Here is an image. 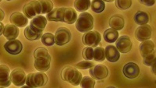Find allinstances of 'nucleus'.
Masks as SVG:
<instances>
[{
	"label": "nucleus",
	"mask_w": 156,
	"mask_h": 88,
	"mask_svg": "<svg viewBox=\"0 0 156 88\" xmlns=\"http://www.w3.org/2000/svg\"><path fill=\"white\" fill-rule=\"evenodd\" d=\"M61 77L63 80L66 81L73 86H78L80 85L83 75L75 67L67 65L64 67L61 71Z\"/></svg>",
	"instance_id": "1"
},
{
	"label": "nucleus",
	"mask_w": 156,
	"mask_h": 88,
	"mask_svg": "<svg viewBox=\"0 0 156 88\" xmlns=\"http://www.w3.org/2000/svg\"><path fill=\"white\" fill-rule=\"evenodd\" d=\"M94 27V18L89 12H82L76 20V28L81 33H86Z\"/></svg>",
	"instance_id": "2"
},
{
	"label": "nucleus",
	"mask_w": 156,
	"mask_h": 88,
	"mask_svg": "<svg viewBox=\"0 0 156 88\" xmlns=\"http://www.w3.org/2000/svg\"><path fill=\"white\" fill-rule=\"evenodd\" d=\"M48 82V76L44 72H32L27 75L26 85L29 87H42Z\"/></svg>",
	"instance_id": "3"
},
{
	"label": "nucleus",
	"mask_w": 156,
	"mask_h": 88,
	"mask_svg": "<svg viewBox=\"0 0 156 88\" xmlns=\"http://www.w3.org/2000/svg\"><path fill=\"white\" fill-rule=\"evenodd\" d=\"M23 13L28 19H33L34 16L41 14V4L38 0H34L25 4L23 7Z\"/></svg>",
	"instance_id": "4"
},
{
	"label": "nucleus",
	"mask_w": 156,
	"mask_h": 88,
	"mask_svg": "<svg viewBox=\"0 0 156 88\" xmlns=\"http://www.w3.org/2000/svg\"><path fill=\"white\" fill-rule=\"evenodd\" d=\"M101 40V36L98 31L96 30H90L86 33L82 37L83 44L87 46H90L92 48H95L100 44Z\"/></svg>",
	"instance_id": "5"
},
{
	"label": "nucleus",
	"mask_w": 156,
	"mask_h": 88,
	"mask_svg": "<svg viewBox=\"0 0 156 88\" xmlns=\"http://www.w3.org/2000/svg\"><path fill=\"white\" fill-rule=\"evenodd\" d=\"M70 30L66 27H59L56 30L55 33V44L58 46L65 45L71 40Z\"/></svg>",
	"instance_id": "6"
},
{
	"label": "nucleus",
	"mask_w": 156,
	"mask_h": 88,
	"mask_svg": "<svg viewBox=\"0 0 156 88\" xmlns=\"http://www.w3.org/2000/svg\"><path fill=\"white\" fill-rule=\"evenodd\" d=\"M89 73L90 76L94 78V79H98L101 80L108 76V69L106 65H102V64H98V65H94V66L89 69Z\"/></svg>",
	"instance_id": "7"
},
{
	"label": "nucleus",
	"mask_w": 156,
	"mask_h": 88,
	"mask_svg": "<svg viewBox=\"0 0 156 88\" xmlns=\"http://www.w3.org/2000/svg\"><path fill=\"white\" fill-rule=\"evenodd\" d=\"M115 47L119 52L127 53L131 51L133 48V42L131 39L127 35H122L117 38L115 41Z\"/></svg>",
	"instance_id": "8"
},
{
	"label": "nucleus",
	"mask_w": 156,
	"mask_h": 88,
	"mask_svg": "<svg viewBox=\"0 0 156 88\" xmlns=\"http://www.w3.org/2000/svg\"><path fill=\"white\" fill-rule=\"evenodd\" d=\"M151 35H152V28L147 23V24L140 25L135 30L136 39L140 42L151 39Z\"/></svg>",
	"instance_id": "9"
},
{
	"label": "nucleus",
	"mask_w": 156,
	"mask_h": 88,
	"mask_svg": "<svg viewBox=\"0 0 156 88\" xmlns=\"http://www.w3.org/2000/svg\"><path fill=\"white\" fill-rule=\"evenodd\" d=\"M140 67L134 62H127L122 68V73L128 79H135L140 75Z\"/></svg>",
	"instance_id": "10"
},
{
	"label": "nucleus",
	"mask_w": 156,
	"mask_h": 88,
	"mask_svg": "<svg viewBox=\"0 0 156 88\" xmlns=\"http://www.w3.org/2000/svg\"><path fill=\"white\" fill-rule=\"evenodd\" d=\"M27 75L22 69H15L10 72V79L15 86H23L26 83Z\"/></svg>",
	"instance_id": "11"
},
{
	"label": "nucleus",
	"mask_w": 156,
	"mask_h": 88,
	"mask_svg": "<svg viewBox=\"0 0 156 88\" xmlns=\"http://www.w3.org/2000/svg\"><path fill=\"white\" fill-rule=\"evenodd\" d=\"M47 25V19L44 16L37 15L31 19L30 22V27L37 33H42Z\"/></svg>",
	"instance_id": "12"
},
{
	"label": "nucleus",
	"mask_w": 156,
	"mask_h": 88,
	"mask_svg": "<svg viewBox=\"0 0 156 88\" xmlns=\"http://www.w3.org/2000/svg\"><path fill=\"white\" fill-rule=\"evenodd\" d=\"M51 57L49 54L45 56L34 58V66L39 72H46L49 69L51 65Z\"/></svg>",
	"instance_id": "13"
},
{
	"label": "nucleus",
	"mask_w": 156,
	"mask_h": 88,
	"mask_svg": "<svg viewBox=\"0 0 156 88\" xmlns=\"http://www.w3.org/2000/svg\"><path fill=\"white\" fill-rule=\"evenodd\" d=\"M4 48L10 55H18L23 50V44L20 40L13 39V40H8L4 44Z\"/></svg>",
	"instance_id": "14"
},
{
	"label": "nucleus",
	"mask_w": 156,
	"mask_h": 88,
	"mask_svg": "<svg viewBox=\"0 0 156 88\" xmlns=\"http://www.w3.org/2000/svg\"><path fill=\"white\" fill-rule=\"evenodd\" d=\"M11 83L10 69L6 65H0V86L7 87Z\"/></svg>",
	"instance_id": "15"
},
{
	"label": "nucleus",
	"mask_w": 156,
	"mask_h": 88,
	"mask_svg": "<svg viewBox=\"0 0 156 88\" xmlns=\"http://www.w3.org/2000/svg\"><path fill=\"white\" fill-rule=\"evenodd\" d=\"M9 21L18 27H25L28 23V18L26 17L22 12H15L10 15Z\"/></svg>",
	"instance_id": "16"
},
{
	"label": "nucleus",
	"mask_w": 156,
	"mask_h": 88,
	"mask_svg": "<svg viewBox=\"0 0 156 88\" xmlns=\"http://www.w3.org/2000/svg\"><path fill=\"white\" fill-rule=\"evenodd\" d=\"M105 58L110 62H116L120 58V52L116 47L112 44L107 45L105 48Z\"/></svg>",
	"instance_id": "17"
},
{
	"label": "nucleus",
	"mask_w": 156,
	"mask_h": 88,
	"mask_svg": "<svg viewBox=\"0 0 156 88\" xmlns=\"http://www.w3.org/2000/svg\"><path fill=\"white\" fill-rule=\"evenodd\" d=\"M110 27L116 30H121L125 26V19L122 15L115 14L111 16L108 20Z\"/></svg>",
	"instance_id": "18"
},
{
	"label": "nucleus",
	"mask_w": 156,
	"mask_h": 88,
	"mask_svg": "<svg viewBox=\"0 0 156 88\" xmlns=\"http://www.w3.org/2000/svg\"><path fill=\"white\" fill-rule=\"evenodd\" d=\"M65 8H55L46 15V19L49 21L63 22V13Z\"/></svg>",
	"instance_id": "19"
},
{
	"label": "nucleus",
	"mask_w": 156,
	"mask_h": 88,
	"mask_svg": "<svg viewBox=\"0 0 156 88\" xmlns=\"http://www.w3.org/2000/svg\"><path fill=\"white\" fill-rule=\"evenodd\" d=\"M19 27L16 26V25L10 23V24H6V26H5L3 35L5 36V38L8 39L9 40L16 39L18 37V35H19Z\"/></svg>",
	"instance_id": "20"
},
{
	"label": "nucleus",
	"mask_w": 156,
	"mask_h": 88,
	"mask_svg": "<svg viewBox=\"0 0 156 88\" xmlns=\"http://www.w3.org/2000/svg\"><path fill=\"white\" fill-rule=\"evenodd\" d=\"M139 48H140V55H142V57H144L154 51V44L152 40L149 39V40L141 41Z\"/></svg>",
	"instance_id": "21"
},
{
	"label": "nucleus",
	"mask_w": 156,
	"mask_h": 88,
	"mask_svg": "<svg viewBox=\"0 0 156 88\" xmlns=\"http://www.w3.org/2000/svg\"><path fill=\"white\" fill-rule=\"evenodd\" d=\"M77 19V13L73 8H65L63 13V22L67 24H73Z\"/></svg>",
	"instance_id": "22"
},
{
	"label": "nucleus",
	"mask_w": 156,
	"mask_h": 88,
	"mask_svg": "<svg viewBox=\"0 0 156 88\" xmlns=\"http://www.w3.org/2000/svg\"><path fill=\"white\" fill-rule=\"evenodd\" d=\"M133 19L136 24H147L150 20V16L148 13L144 11H137L133 16Z\"/></svg>",
	"instance_id": "23"
},
{
	"label": "nucleus",
	"mask_w": 156,
	"mask_h": 88,
	"mask_svg": "<svg viewBox=\"0 0 156 88\" xmlns=\"http://www.w3.org/2000/svg\"><path fill=\"white\" fill-rule=\"evenodd\" d=\"M103 37L106 42L114 43L119 37V32L118 30L112 28L106 29L103 33Z\"/></svg>",
	"instance_id": "24"
},
{
	"label": "nucleus",
	"mask_w": 156,
	"mask_h": 88,
	"mask_svg": "<svg viewBox=\"0 0 156 88\" xmlns=\"http://www.w3.org/2000/svg\"><path fill=\"white\" fill-rule=\"evenodd\" d=\"M23 33H24L25 37L29 40H37L38 39H40L42 36V33H37V32L34 31L30 27V26H27L26 28H25L24 31H23Z\"/></svg>",
	"instance_id": "25"
},
{
	"label": "nucleus",
	"mask_w": 156,
	"mask_h": 88,
	"mask_svg": "<svg viewBox=\"0 0 156 88\" xmlns=\"http://www.w3.org/2000/svg\"><path fill=\"white\" fill-rule=\"evenodd\" d=\"M75 9L78 12H86L90 7V0H75Z\"/></svg>",
	"instance_id": "26"
},
{
	"label": "nucleus",
	"mask_w": 156,
	"mask_h": 88,
	"mask_svg": "<svg viewBox=\"0 0 156 88\" xmlns=\"http://www.w3.org/2000/svg\"><path fill=\"white\" fill-rule=\"evenodd\" d=\"M90 9L96 13L102 12L105 9V3L103 0H93L90 2Z\"/></svg>",
	"instance_id": "27"
},
{
	"label": "nucleus",
	"mask_w": 156,
	"mask_h": 88,
	"mask_svg": "<svg viewBox=\"0 0 156 88\" xmlns=\"http://www.w3.org/2000/svg\"><path fill=\"white\" fill-rule=\"evenodd\" d=\"M93 59L96 62H103L105 59V51L102 47H95L93 53Z\"/></svg>",
	"instance_id": "28"
},
{
	"label": "nucleus",
	"mask_w": 156,
	"mask_h": 88,
	"mask_svg": "<svg viewBox=\"0 0 156 88\" xmlns=\"http://www.w3.org/2000/svg\"><path fill=\"white\" fill-rule=\"evenodd\" d=\"M41 7V14L48 13L53 9V2L51 0H38Z\"/></svg>",
	"instance_id": "29"
},
{
	"label": "nucleus",
	"mask_w": 156,
	"mask_h": 88,
	"mask_svg": "<svg viewBox=\"0 0 156 88\" xmlns=\"http://www.w3.org/2000/svg\"><path fill=\"white\" fill-rule=\"evenodd\" d=\"M96 84V81L94 78L90 77V76H83L82 77L81 81L80 83V86L83 88H92L94 87Z\"/></svg>",
	"instance_id": "30"
},
{
	"label": "nucleus",
	"mask_w": 156,
	"mask_h": 88,
	"mask_svg": "<svg viewBox=\"0 0 156 88\" xmlns=\"http://www.w3.org/2000/svg\"><path fill=\"white\" fill-rule=\"evenodd\" d=\"M41 42L46 46H52L55 44V35L51 33H45L41 37Z\"/></svg>",
	"instance_id": "31"
},
{
	"label": "nucleus",
	"mask_w": 156,
	"mask_h": 88,
	"mask_svg": "<svg viewBox=\"0 0 156 88\" xmlns=\"http://www.w3.org/2000/svg\"><path fill=\"white\" fill-rule=\"evenodd\" d=\"M115 6L121 10H126L132 6V0H115Z\"/></svg>",
	"instance_id": "32"
},
{
	"label": "nucleus",
	"mask_w": 156,
	"mask_h": 88,
	"mask_svg": "<svg viewBox=\"0 0 156 88\" xmlns=\"http://www.w3.org/2000/svg\"><path fill=\"white\" fill-rule=\"evenodd\" d=\"M93 53H94V48L92 47L87 46L83 48L82 51V55L85 60H92Z\"/></svg>",
	"instance_id": "33"
},
{
	"label": "nucleus",
	"mask_w": 156,
	"mask_h": 88,
	"mask_svg": "<svg viewBox=\"0 0 156 88\" xmlns=\"http://www.w3.org/2000/svg\"><path fill=\"white\" fill-rule=\"evenodd\" d=\"M94 65V63L93 62H91L90 60H83L81 62H78L77 64H76V68L77 69H90L91 67H93Z\"/></svg>",
	"instance_id": "34"
},
{
	"label": "nucleus",
	"mask_w": 156,
	"mask_h": 88,
	"mask_svg": "<svg viewBox=\"0 0 156 88\" xmlns=\"http://www.w3.org/2000/svg\"><path fill=\"white\" fill-rule=\"evenodd\" d=\"M154 62H155V51H153L151 54L143 57V62L147 66H151Z\"/></svg>",
	"instance_id": "35"
},
{
	"label": "nucleus",
	"mask_w": 156,
	"mask_h": 88,
	"mask_svg": "<svg viewBox=\"0 0 156 88\" xmlns=\"http://www.w3.org/2000/svg\"><path fill=\"white\" fill-rule=\"evenodd\" d=\"M48 54H49L48 50L45 48H44V47H38V48H36L34 51V58H39V57L45 56V55H47Z\"/></svg>",
	"instance_id": "36"
},
{
	"label": "nucleus",
	"mask_w": 156,
	"mask_h": 88,
	"mask_svg": "<svg viewBox=\"0 0 156 88\" xmlns=\"http://www.w3.org/2000/svg\"><path fill=\"white\" fill-rule=\"evenodd\" d=\"M139 2L146 6H153L155 3V0H139Z\"/></svg>",
	"instance_id": "37"
},
{
	"label": "nucleus",
	"mask_w": 156,
	"mask_h": 88,
	"mask_svg": "<svg viewBox=\"0 0 156 88\" xmlns=\"http://www.w3.org/2000/svg\"><path fill=\"white\" fill-rule=\"evenodd\" d=\"M4 17H5V12L0 8V22H2L3 20Z\"/></svg>",
	"instance_id": "38"
},
{
	"label": "nucleus",
	"mask_w": 156,
	"mask_h": 88,
	"mask_svg": "<svg viewBox=\"0 0 156 88\" xmlns=\"http://www.w3.org/2000/svg\"><path fill=\"white\" fill-rule=\"evenodd\" d=\"M4 28H5V26H4V24L2 23V22H0V36L2 35V34H3Z\"/></svg>",
	"instance_id": "39"
},
{
	"label": "nucleus",
	"mask_w": 156,
	"mask_h": 88,
	"mask_svg": "<svg viewBox=\"0 0 156 88\" xmlns=\"http://www.w3.org/2000/svg\"><path fill=\"white\" fill-rule=\"evenodd\" d=\"M151 70H152L153 73H154V75H155V62H153L152 65H151Z\"/></svg>",
	"instance_id": "40"
},
{
	"label": "nucleus",
	"mask_w": 156,
	"mask_h": 88,
	"mask_svg": "<svg viewBox=\"0 0 156 88\" xmlns=\"http://www.w3.org/2000/svg\"><path fill=\"white\" fill-rule=\"evenodd\" d=\"M104 2H113V1H115V0H103Z\"/></svg>",
	"instance_id": "41"
},
{
	"label": "nucleus",
	"mask_w": 156,
	"mask_h": 88,
	"mask_svg": "<svg viewBox=\"0 0 156 88\" xmlns=\"http://www.w3.org/2000/svg\"><path fill=\"white\" fill-rule=\"evenodd\" d=\"M0 2H2V0H0Z\"/></svg>",
	"instance_id": "42"
},
{
	"label": "nucleus",
	"mask_w": 156,
	"mask_h": 88,
	"mask_svg": "<svg viewBox=\"0 0 156 88\" xmlns=\"http://www.w3.org/2000/svg\"><path fill=\"white\" fill-rule=\"evenodd\" d=\"M8 1H11V0H8Z\"/></svg>",
	"instance_id": "43"
}]
</instances>
